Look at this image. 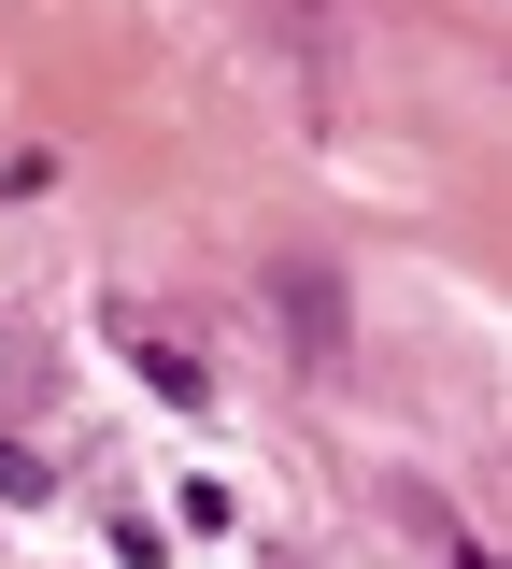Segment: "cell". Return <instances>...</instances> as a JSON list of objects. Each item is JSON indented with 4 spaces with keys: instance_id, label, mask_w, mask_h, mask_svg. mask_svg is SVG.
I'll use <instances>...</instances> for the list:
<instances>
[{
    "instance_id": "obj_1",
    "label": "cell",
    "mask_w": 512,
    "mask_h": 569,
    "mask_svg": "<svg viewBox=\"0 0 512 569\" xmlns=\"http://www.w3.org/2000/svg\"><path fill=\"white\" fill-rule=\"evenodd\" d=\"M257 29H271V58L299 71V114L342 129V43H357V14H342V0H257Z\"/></svg>"
},
{
    "instance_id": "obj_2",
    "label": "cell",
    "mask_w": 512,
    "mask_h": 569,
    "mask_svg": "<svg viewBox=\"0 0 512 569\" xmlns=\"http://www.w3.org/2000/svg\"><path fill=\"white\" fill-rule=\"evenodd\" d=\"M271 313H285L299 370H342V356H357V313H342V271H328V257H271Z\"/></svg>"
},
{
    "instance_id": "obj_3",
    "label": "cell",
    "mask_w": 512,
    "mask_h": 569,
    "mask_svg": "<svg viewBox=\"0 0 512 569\" xmlns=\"http://www.w3.org/2000/svg\"><path fill=\"white\" fill-rule=\"evenodd\" d=\"M114 342L143 356V385H157V399H185V413L214 399V370H200V342H185V328H143V313H114Z\"/></svg>"
}]
</instances>
